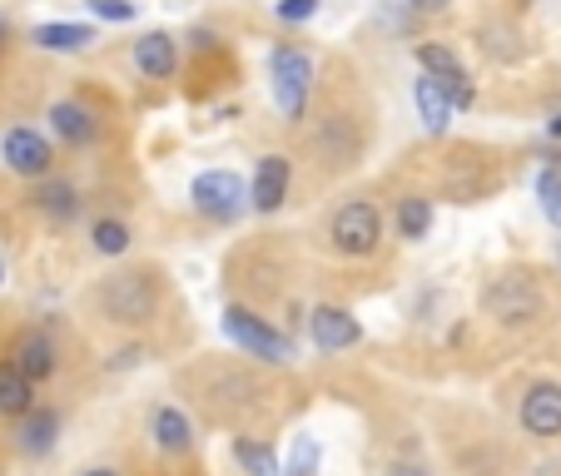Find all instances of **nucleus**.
I'll return each mask as SVG.
<instances>
[{"label":"nucleus","instance_id":"f257e3e1","mask_svg":"<svg viewBox=\"0 0 561 476\" xmlns=\"http://www.w3.org/2000/svg\"><path fill=\"white\" fill-rule=\"evenodd\" d=\"M164 303V283H159L154 268H115L95 283V313L105 317L110 328H145L159 317Z\"/></svg>","mask_w":561,"mask_h":476},{"label":"nucleus","instance_id":"f03ea898","mask_svg":"<svg viewBox=\"0 0 561 476\" xmlns=\"http://www.w3.org/2000/svg\"><path fill=\"white\" fill-rule=\"evenodd\" d=\"M224 338L244 352V358H259V362H268V368H288V362H294V338L244 303L224 307Z\"/></svg>","mask_w":561,"mask_h":476},{"label":"nucleus","instance_id":"7ed1b4c3","mask_svg":"<svg viewBox=\"0 0 561 476\" xmlns=\"http://www.w3.org/2000/svg\"><path fill=\"white\" fill-rule=\"evenodd\" d=\"M268 74H274L278 115H284L288 125H304V119H308V100H313V80H318L313 55L298 50V45H278L274 60H268Z\"/></svg>","mask_w":561,"mask_h":476},{"label":"nucleus","instance_id":"20e7f679","mask_svg":"<svg viewBox=\"0 0 561 476\" xmlns=\"http://www.w3.org/2000/svg\"><path fill=\"white\" fill-rule=\"evenodd\" d=\"M329 248L339 258H373L382 248V209L373 199H343L329 219Z\"/></svg>","mask_w":561,"mask_h":476},{"label":"nucleus","instance_id":"39448f33","mask_svg":"<svg viewBox=\"0 0 561 476\" xmlns=\"http://www.w3.org/2000/svg\"><path fill=\"white\" fill-rule=\"evenodd\" d=\"M482 307H488V317L502 323V328H527V323L541 317L547 298H541V288L527 274H502L482 288Z\"/></svg>","mask_w":561,"mask_h":476},{"label":"nucleus","instance_id":"423d86ee","mask_svg":"<svg viewBox=\"0 0 561 476\" xmlns=\"http://www.w3.org/2000/svg\"><path fill=\"white\" fill-rule=\"evenodd\" d=\"M368 149V125H358L353 115H329L318 119V135H313V154H318V170H353Z\"/></svg>","mask_w":561,"mask_h":476},{"label":"nucleus","instance_id":"0eeeda50","mask_svg":"<svg viewBox=\"0 0 561 476\" xmlns=\"http://www.w3.org/2000/svg\"><path fill=\"white\" fill-rule=\"evenodd\" d=\"M0 159H5V170L31 179V184H41L55 174V144L31 125H11L0 135Z\"/></svg>","mask_w":561,"mask_h":476},{"label":"nucleus","instance_id":"6e6552de","mask_svg":"<svg viewBox=\"0 0 561 476\" xmlns=\"http://www.w3.org/2000/svg\"><path fill=\"white\" fill-rule=\"evenodd\" d=\"M190 199H194V209H199L204 219L233 223L239 213H244L249 189H244V179H239V174H229V170H204L199 179L190 184Z\"/></svg>","mask_w":561,"mask_h":476},{"label":"nucleus","instance_id":"1a4fd4ad","mask_svg":"<svg viewBox=\"0 0 561 476\" xmlns=\"http://www.w3.org/2000/svg\"><path fill=\"white\" fill-rule=\"evenodd\" d=\"M417 65H423V74H433L437 85L447 90V100H453L457 109H472L477 105V85H472V74H467V65L457 60L447 45L437 40H423L417 45Z\"/></svg>","mask_w":561,"mask_h":476},{"label":"nucleus","instance_id":"9d476101","mask_svg":"<svg viewBox=\"0 0 561 476\" xmlns=\"http://www.w3.org/2000/svg\"><path fill=\"white\" fill-rule=\"evenodd\" d=\"M5 358H11L35 387H45V382H55V372H60V343L45 328H21L11 338V348H5Z\"/></svg>","mask_w":561,"mask_h":476},{"label":"nucleus","instance_id":"9b49d317","mask_svg":"<svg viewBox=\"0 0 561 476\" xmlns=\"http://www.w3.org/2000/svg\"><path fill=\"white\" fill-rule=\"evenodd\" d=\"M308 338L318 352H348L363 343V323L339 303H318L308 307Z\"/></svg>","mask_w":561,"mask_h":476},{"label":"nucleus","instance_id":"f8f14e48","mask_svg":"<svg viewBox=\"0 0 561 476\" xmlns=\"http://www.w3.org/2000/svg\"><path fill=\"white\" fill-rule=\"evenodd\" d=\"M517 422L527 437H561V382H531L517 403Z\"/></svg>","mask_w":561,"mask_h":476},{"label":"nucleus","instance_id":"ddd939ff","mask_svg":"<svg viewBox=\"0 0 561 476\" xmlns=\"http://www.w3.org/2000/svg\"><path fill=\"white\" fill-rule=\"evenodd\" d=\"M288 189H294V164H288V154H259L254 184H249L254 213H278L288 199Z\"/></svg>","mask_w":561,"mask_h":476},{"label":"nucleus","instance_id":"4468645a","mask_svg":"<svg viewBox=\"0 0 561 476\" xmlns=\"http://www.w3.org/2000/svg\"><path fill=\"white\" fill-rule=\"evenodd\" d=\"M45 119H50V135L60 139V144H70V149L100 144V119L85 100H55V105L45 109Z\"/></svg>","mask_w":561,"mask_h":476},{"label":"nucleus","instance_id":"2eb2a0df","mask_svg":"<svg viewBox=\"0 0 561 476\" xmlns=\"http://www.w3.org/2000/svg\"><path fill=\"white\" fill-rule=\"evenodd\" d=\"M129 65H135L145 80H154V85H164V80H174V70H180V40H174L170 31H149L139 35L135 45H129Z\"/></svg>","mask_w":561,"mask_h":476},{"label":"nucleus","instance_id":"dca6fc26","mask_svg":"<svg viewBox=\"0 0 561 476\" xmlns=\"http://www.w3.org/2000/svg\"><path fill=\"white\" fill-rule=\"evenodd\" d=\"M149 442L159 456H190L194 452V422L174 403H159L149 413Z\"/></svg>","mask_w":561,"mask_h":476},{"label":"nucleus","instance_id":"f3484780","mask_svg":"<svg viewBox=\"0 0 561 476\" xmlns=\"http://www.w3.org/2000/svg\"><path fill=\"white\" fill-rule=\"evenodd\" d=\"M413 105H417V119H423L427 135H447V129H453L457 105L447 100V90L437 85L433 74H417L413 80Z\"/></svg>","mask_w":561,"mask_h":476},{"label":"nucleus","instance_id":"a211bd4d","mask_svg":"<svg viewBox=\"0 0 561 476\" xmlns=\"http://www.w3.org/2000/svg\"><path fill=\"white\" fill-rule=\"evenodd\" d=\"M55 442H60V413H55V407H41V403H35L31 413L15 422V446H21L25 456H45Z\"/></svg>","mask_w":561,"mask_h":476},{"label":"nucleus","instance_id":"6ab92c4d","mask_svg":"<svg viewBox=\"0 0 561 476\" xmlns=\"http://www.w3.org/2000/svg\"><path fill=\"white\" fill-rule=\"evenodd\" d=\"M31 407H35V382L25 378L11 358H0V417H5V422H21Z\"/></svg>","mask_w":561,"mask_h":476},{"label":"nucleus","instance_id":"aec40b11","mask_svg":"<svg viewBox=\"0 0 561 476\" xmlns=\"http://www.w3.org/2000/svg\"><path fill=\"white\" fill-rule=\"evenodd\" d=\"M31 199H35V209H41L50 223H70V219H80V189H75L70 179H55V174H50V179L35 184Z\"/></svg>","mask_w":561,"mask_h":476},{"label":"nucleus","instance_id":"412c9836","mask_svg":"<svg viewBox=\"0 0 561 476\" xmlns=\"http://www.w3.org/2000/svg\"><path fill=\"white\" fill-rule=\"evenodd\" d=\"M392 229H398L403 244H423L427 233H433V204L423 194H403L398 209H392Z\"/></svg>","mask_w":561,"mask_h":476},{"label":"nucleus","instance_id":"4be33fe9","mask_svg":"<svg viewBox=\"0 0 561 476\" xmlns=\"http://www.w3.org/2000/svg\"><path fill=\"white\" fill-rule=\"evenodd\" d=\"M31 40L41 45V50H50V55H70V50L95 45V31H90V25H75V21H50V25H35Z\"/></svg>","mask_w":561,"mask_h":476},{"label":"nucleus","instance_id":"5701e85b","mask_svg":"<svg viewBox=\"0 0 561 476\" xmlns=\"http://www.w3.org/2000/svg\"><path fill=\"white\" fill-rule=\"evenodd\" d=\"M129 244H135V229L125 219H95L90 223V248L100 258H125Z\"/></svg>","mask_w":561,"mask_h":476},{"label":"nucleus","instance_id":"b1692460","mask_svg":"<svg viewBox=\"0 0 561 476\" xmlns=\"http://www.w3.org/2000/svg\"><path fill=\"white\" fill-rule=\"evenodd\" d=\"M233 462L244 466V476H278V456L259 437H233Z\"/></svg>","mask_w":561,"mask_h":476},{"label":"nucleus","instance_id":"393cba45","mask_svg":"<svg viewBox=\"0 0 561 476\" xmlns=\"http://www.w3.org/2000/svg\"><path fill=\"white\" fill-rule=\"evenodd\" d=\"M318 462H323L318 442L313 437H298L294 452H288V462H284V476H318Z\"/></svg>","mask_w":561,"mask_h":476},{"label":"nucleus","instance_id":"a878e982","mask_svg":"<svg viewBox=\"0 0 561 476\" xmlns=\"http://www.w3.org/2000/svg\"><path fill=\"white\" fill-rule=\"evenodd\" d=\"M537 199H541V213L561 229V170H547L537 179Z\"/></svg>","mask_w":561,"mask_h":476},{"label":"nucleus","instance_id":"bb28decb","mask_svg":"<svg viewBox=\"0 0 561 476\" xmlns=\"http://www.w3.org/2000/svg\"><path fill=\"white\" fill-rule=\"evenodd\" d=\"M85 5L100 15V21H110V25H129V21H135V0H85Z\"/></svg>","mask_w":561,"mask_h":476},{"label":"nucleus","instance_id":"cd10ccee","mask_svg":"<svg viewBox=\"0 0 561 476\" xmlns=\"http://www.w3.org/2000/svg\"><path fill=\"white\" fill-rule=\"evenodd\" d=\"M274 15L284 25H304V21H313V15H318V0H278Z\"/></svg>","mask_w":561,"mask_h":476},{"label":"nucleus","instance_id":"c85d7f7f","mask_svg":"<svg viewBox=\"0 0 561 476\" xmlns=\"http://www.w3.org/2000/svg\"><path fill=\"white\" fill-rule=\"evenodd\" d=\"M408 5H413V11H423V15H437V11H447L453 0H408Z\"/></svg>","mask_w":561,"mask_h":476},{"label":"nucleus","instance_id":"c756f323","mask_svg":"<svg viewBox=\"0 0 561 476\" xmlns=\"http://www.w3.org/2000/svg\"><path fill=\"white\" fill-rule=\"evenodd\" d=\"M388 476H427L423 466H413V462H398V466H388Z\"/></svg>","mask_w":561,"mask_h":476},{"label":"nucleus","instance_id":"7c9ffc66","mask_svg":"<svg viewBox=\"0 0 561 476\" xmlns=\"http://www.w3.org/2000/svg\"><path fill=\"white\" fill-rule=\"evenodd\" d=\"M80 476H125V472H119V466H85Z\"/></svg>","mask_w":561,"mask_h":476},{"label":"nucleus","instance_id":"2f4dec72","mask_svg":"<svg viewBox=\"0 0 561 476\" xmlns=\"http://www.w3.org/2000/svg\"><path fill=\"white\" fill-rule=\"evenodd\" d=\"M551 139H561V115H557V119H551Z\"/></svg>","mask_w":561,"mask_h":476},{"label":"nucleus","instance_id":"473e14b6","mask_svg":"<svg viewBox=\"0 0 561 476\" xmlns=\"http://www.w3.org/2000/svg\"><path fill=\"white\" fill-rule=\"evenodd\" d=\"M0 288H5V258H0Z\"/></svg>","mask_w":561,"mask_h":476},{"label":"nucleus","instance_id":"72a5a7b5","mask_svg":"<svg viewBox=\"0 0 561 476\" xmlns=\"http://www.w3.org/2000/svg\"><path fill=\"white\" fill-rule=\"evenodd\" d=\"M557 264H561V239H557Z\"/></svg>","mask_w":561,"mask_h":476}]
</instances>
